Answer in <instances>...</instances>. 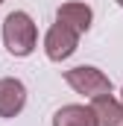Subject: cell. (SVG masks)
I'll return each mask as SVG.
<instances>
[{"instance_id": "8992f818", "label": "cell", "mask_w": 123, "mask_h": 126, "mask_svg": "<svg viewBox=\"0 0 123 126\" xmlns=\"http://www.w3.org/2000/svg\"><path fill=\"white\" fill-rule=\"evenodd\" d=\"M91 18H94V12H91V6H85V3H64V6L56 9V21L59 24H67L70 30H76L79 35L88 32Z\"/></svg>"}, {"instance_id": "52a82bcc", "label": "cell", "mask_w": 123, "mask_h": 126, "mask_svg": "<svg viewBox=\"0 0 123 126\" xmlns=\"http://www.w3.org/2000/svg\"><path fill=\"white\" fill-rule=\"evenodd\" d=\"M53 126H97L88 106H62L53 114Z\"/></svg>"}, {"instance_id": "9c48e42d", "label": "cell", "mask_w": 123, "mask_h": 126, "mask_svg": "<svg viewBox=\"0 0 123 126\" xmlns=\"http://www.w3.org/2000/svg\"><path fill=\"white\" fill-rule=\"evenodd\" d=\"M0 3H3V0H0Z\"/></svg>"}, {"instance_id": "277c9868", "label": "cell", "mask_w": 123, "mask_h": 126, "mask_svg": "<svg viewBox=\"0 0 123 126\" xmlns=\"http://www.w3.org/2000/svg\"><path fill=\"white\" fill-rule=\"evenodd\" d=\"M91 114L97 126H123V103L114 100L111 94L91 97Z\"/></svg>"}, {"instance_id": "5b68a950", "label": "cell", "mask_w": 123, "mask_h": 126, "mask_svg": "<svg viewBox=\"0 0 123 126\" xmlns=\"http://www.w3.org/2000/svg\"><path fill=\"white\" fill-rule=\"evenodd\" d=\"M27 103V88L21 79H0V117H15Z\"/></svg>"}, {"instance_id": "3957f363", "label": "cell", "mask_w": 123, "mask_h": 126, "mask_svg": "<svg viewBox=\"0 0 123 126\" xmlns=\"http://www.w3.org/2000/svg\"><path fill=\"white\" fill-rule=\"evenodd\" d=\"M76 44H79V32L70 30L67 24H53L47 35H44V53H47V59H53V62H62V59H67V56H73V50H76Z\"/></svg>"}, {"instance_id": "30bf717a", "label": "cell", "mask_w": 123, "mask_h": 126, "mask_svg": "<svg viewBox=\"0 0 123 126\" xmlns=\"http://www.w3.org/2000/svg\"><path fill=\"white\" fill-rule=\"evenodd\" d=\"M120 94H123V91H120Z\"/></svg>"}, {"instance_id": "ba28073f", "label": "cell", "mask_w": 123, "mask_h": 126, "mask_svg": "<svg viewBox=\"0 0 123 126\" xmlns=\"http://www.w3.org/2000/svg\"><path fill=\"white\" fill-rule=\"evenodd\" d=\"M117 3H120V6H123V0H117Z\"/></svg>"}, {"instance_id": "6da1fadb", "label": "cell", "mask_w": 123, "mask_h": 126, "mask_svg": "<svg viewBox=\"0 0 123 126\" xmlns=\"http://www.w3.org/2000/svg\"><path fill=\"white\" fill-rule=\"evenodd\" d=\"M3 44L12 56H30L38 44V30L27 12H12L3 21Z\"/></svg>"}, {"instance_id": "7a4b0ae2", "label": "cell", "mask_w": 123, "mask_h": 126, "mask_svg": "<svg viewBox=\"0 0 123 126\" xmlns=\"http://www.w3.org/2000/svg\"><path fill=\"white\" fill-rule=\"evenodd\" d=\"M64 82L76 91V94L85 97H100V94H111V82L103 70L88 67V64H79V67H70L64 70Z\"/></svg>"}]
</instances>
